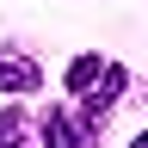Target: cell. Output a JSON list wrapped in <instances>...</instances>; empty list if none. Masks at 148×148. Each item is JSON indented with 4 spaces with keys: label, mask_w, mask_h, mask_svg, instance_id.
Returning a JSON list of instances; mask_svg holds the SVG:
<instances>
[{
    "label": "cell",
    "mask_w": 148,
    "mask_h": 148,
    "mask_svg": "<svg viewBox=\"0 0 148 148\" xmlns=\"http://www.w3.org/2000/svg\"><path fill=\"white\" fill-rule=\"evenodd\" d=\"M18 136H25V123H18V111H6L0 117V148H18Z\"/></svg>",
    "instance_id": "obj_5"
},
{
    "label": "cell",
    "mask_w": 148,
    "mask_h": 148,
    "mask_svg": "<svg viewBox=\"0 0 148 148\" xmlns=\"http://www.w3.org/2000/svg\"><path fill=\"white\" fill-rule=\"evenodd\" d=\"M43 148H92V123L68 117V111H49L43 117Z\"/></svg>",
    "instance_id": "obj_2"
},
{
    "label": "cell",
    "mask_w": 148,
    "mask_h": 148,
    "mask_svg": "<svg viewBox=\"0 0 148 148\" xmlns=\"http://www.w3.org/2000/svg\"><path fill=\"white\" fill-rule=\"evenodd\" d=\"M130 148H148V130H142V136H136V142H130Z\"/></svg>",
    "instance_id": "obj_6"
},
{
    "label": "cell",
    "mask_w": 148,
    "mask_h": 148,
    "mask_svg": "<svg viewBox=\"0 0 148 148\" xmlns=\"http://www.w3.org/2000/svg\"><path fill=\"white\" fill-rule=\"evenodd\" d=\"M117 92H123V68H117V62H105V68H99V80L86 86V105H80V117L99 130V123L111 117V105H117Z\"/></svg>",
    "instance_id": "obj_1"
},
{
    "label": "cell",
    "mask_w": 148,
    "mask_h": 148,
    "mask_svg": "<svg viewBox=\"0 0 148 148\" xmlns=\"http://www.w3.org/2000/svg\"><path fill=\"white\" fill-rule=\"evenodd\" d=\"M37 62H25V56H0V92H37Z\"/></svg>",
    "instance_id": "obj_3"
},
{
    "label": "cell",
    "mask_w": 148,
    "mask_h": 148,
    "mask_svg": "<svg viewBox=\"0 0 148 148\" xmlns=\"http://www.w3.org/2000/svg\"><path fill=\"white\" fill-rule=\"evenodd\" d=\"M99 68H105V62H99V56H80V62H74V68H68V92H86L92 80H99Z\"/></svg>",
    "instance_id": "obj_4"
}]
</instances>
